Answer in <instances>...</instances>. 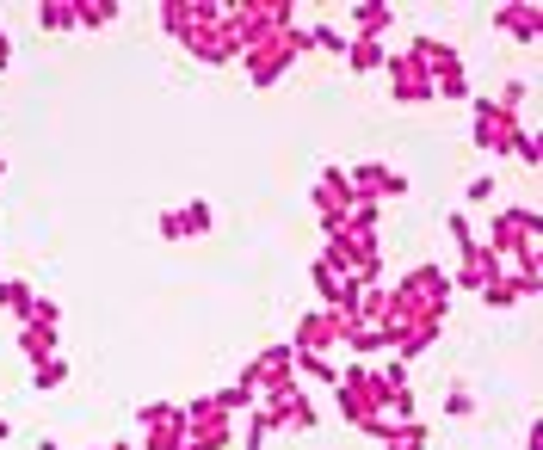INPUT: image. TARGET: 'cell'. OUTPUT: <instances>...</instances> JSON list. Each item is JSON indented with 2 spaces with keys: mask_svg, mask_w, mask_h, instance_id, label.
<instances>
[{
  "mask_svg": "<svg viewBox=\"0 0 543 450\" xmlns=\"http://www.w3.org/2000/svg\"><path fill=\"white\" fill-rule=\"evenodd\" d=\"M445 414L469 420V414H476V395H469V389H451V395H445Z\"/></svg>",
  "mask_w": 543,
  "mask_h": 450,
  "instance_id": "f546056e",
  "label": "cell"
},
{
  "mask_svg": "<svg viewBox=\"0 0 543 450\" xmlns=\"http://www.w3.org/2000/svg\"><path fill=\"white\" fill-rule=\"evenodd\" d=\"M525 99H531V81H506V87H500V99H494V105H500V111H506V118H519V111H525Z\"/></svg>",
  "mask_w": 543,
  "mask_h": 450,
  "instance_id": "d4e9b609",
  "label": "cell"
},
{
  "mask_svg": "<svg viewBox=\"0 0 543 450\" xmlns=\"http://www.w3.org/2000/svg\"><path fill=\"white\" fill-rule=\"evenodd\" d=\"M340 333H346V315H340V309H315V315L297 321L291 352H321V358H328V346H340Z\"/></svg>",
  "mask_w": 543,
  "mask_h": 450,
  "instance_id": "ba28073f",
  "label": "cell"
},
{
  "mask_svg": "<svg viewBox=\"0 0 543 450\" xmlns=\"http://www.w3.org/2000/svg\"><path fill=\"white\" fill-rule=\"evenodd\" d=\"M266 401V414H272V426L278 432H291V438H309L315 426H321V414H315V401L291 383V389H278V395H260Z\"/></svg>",
  "mask_w": 543,
  "mask_h": 450,
  "instance_id": "277c9868",
  "label": "cell"
},
{
  "mask_svg": "<svg viewBox=\"0 0 543 450\" xmlns=\"http://www.w3.org/2000/svg\"><path fill=\"white\" fill-rule=\"evenodd\" d=\"M383 68H389V93H395V105H420V99H432V74H426L408 50L389 56Z\"/></svg>",
  "mask_w": 543,
  "mask_h": 450,
  "instance_id": "9c48e42d",
  "label": "cell"
},
{
  "mask_svg": "<svg viewBox=\"0 0 543 450\" xmlns=\"http://www.w3.org/2000/svg\"><path fill=\"white\" fill-rule=\"evenodd\" d=\"M62 383H68V358H62V352L44 358V364H31V389H44V395H50V389H62Z\"/></svg>",
  "mask_w": 543,
  "mask_h": 450,
  "instance_id": "ffe728a7",
  "label": "cell"
},
{
  "mask_svg": "<svg viewBox=\"0 0 543 450\" xmlns=\"http://www.w3.org/2000/svg\"><path fill=\"white\" fill-rule=\"evenodd\" d=\"M494 278H506V259H494V253L476 241V247H463V266H457L451 290H457V284H463V290H488Z\"/></svg>",
  "mask_w": 543,
  "mask_h": 450,
  "instance_id": "30bf717a",
  "label": "cell"
},
{
  "mask_svg": "<svg viewBox=\"0 0 543 450\" xmlns=\"http://www.w3.org/2000/svg\"><path fill=\"white\" fill-rule=\"evenodd\" d=\"M383 31H395V7H377V0L352 7V37H377L383 44Z\"/></svg>",
  "mask_w": 543,
  "mask_h": 450,
  "instance_id": "7c38bea8",
  "label": "cell"
},
{
  "mask_svg": "<svg viewBox=\"0 0 543 450\" xmlns=\"http://www.w3.org/2000/svg\"><path fill=\"white\" fill-rule=\"evenodd\" d=\"M513 155H519L525 167H537V155H543V142H537V130H531V124H519V136H513Z\"/></svg>",
  "mask_w": 543,
  "mask_h": 450,
  "instance_id": "4316f807",
  "label": "cell"
},
{
  "mask_svg": "<svg viewBox=\"0 0 543 450\" xmlns=\"http://www.w3.org/2000/svg\"><path fill=\"white\" fill-rule=\"evenodd\" d=\"M136 426H142V450H179V444H186V407L149 401L136 414Z\"/></svg>",
  "mask_w": 543,
  "mask_h": 450,
  "instance_id": "5b68a950",
  "label": "cell"
},
{
  "mask_svg": "<svg viewBox=\"0 0 543 450\" xmlns=\"http://www.w3.org/2000/svg\"><path fill=\"white\" fill-rule=\"evenodd\" d=\"M31 321H38V327H62V309L50 303V296H38V303H31Z\"/></svg>",
  "mask_w": 543,
  "mask_h": 450,
  "instance_id": "4dcf8cb0",
  "label": "cell"
},
{
  "mask_svg": "<svg viewBox=\"0 0 543 450\" xmlns=\"http://www.w3.org/2000/svg\"><path fill=\"white\" fill-rule=\"evenodd\" d=\"M19 352H25L31 364L56 358V327H38V321H25V327H19Z\"/></svg>",
  "mask_w": 543,
  "mask_h": 450,
  "instance_id": "9a60e30c",
  "label": "cell"
},
{
  "mask_svg": "<svg viewBox=\"0 0 543 450\" xmlns=\"http://www.w3.org/2000/svg\"><path fill=\"white\" fill-rule=\"evenodd\" d=\"M346 185H352V198H371V204L408 198V173H395V167H383V161H358V167L346 173Z\"/></svg>",
  "mask_w": 543,
  "mask_h": 450,
  "instance_id": "52a82bcc",
  "label": "cell"
},
{
  "mask_svg": "<svg viewBox=\"0 0 543 450\" xmlns=\"http://www.w3.org/2000/svg\"><path fill=\"white\" fill-rule=\"evenodd\" d=\"M38 25L56 37V31H81V19H75V0H44L38 7Z\"/></svg>",
  "mask_w": 543,
  "mask_h": 450,
  "instance_id": "ac0fdd59",
  "label": "cell"
},
{
  "mask_svg": "<svg viewBox=\"0 0 543 450\" xmlns=\"http://www.w3.org/2000/svg\"><path fill=\"white\" fill-rule=\"evenodd\" d=\"M31 303H38V290H31L25 278H0V309H7V315L31 321Z\"/></svg>",
  "mask_w": 543,
  "mask_h": 450,
  "instance_id": "2e32d148",
  "label": "cell"
},
{
  "mask_svg": "<svg viewBox=\"0 0 543 450\" xmlns=\"http://www.w3.org/2000/svg\"><path fill=\"white\" fill-rule=\"evenodd\" d=\"M204 13H210L204 0H173V7H161V31H167V37H186Z\"/></svg>",
  "mask_w": 543,
  "mask_h": 450,
  "instance_id": "5bb4252c",
  "label": "cell"
},
{
  "mask_svg": "<svg viewBox=\"0 0 543 450\" xmlns=\"http://www.w3.org/2000/svg\"><path fill=\"white\" fill-rule=\"evenodd\" d=\"M340 346H352L358 358H365V352H383L389 340H383V327H365V321H352V315H346V333H340Z\"/></svg>",
  "mask_w": 543,
  "mask_h": 450,
  "instance_id": "e0dca14e",
  "label": "cell"
},
{
  "mask_svg": "<svg viewBox=\"0 0 543 450\" xmlns=\"http://www.w3.org/2000/svg\"><path fill=\"white\" fill-rule=\"evenodd\" d=\"M494 31L513 37V44H537V37H543V7H500Z\"/></svg>",
  "mask_w": 543,
  "mask_h": 450,
  "instance_id": "8fae6325",
  "label": "cell"
},
{
  "mask_svg": "<svg viewBox=\"0 0 543 450\" xmlns=\"http://www.w3.org/2000/svg\"><path fill=\"white\" fill-rule=\"evenodd\" d=\"M272 432H278V426H272V414L260 407V414H253V420H247L235 438H241V450H266V438H272Z\"/></svg>",
  "mask_w": 543,
  "mask_h": 450,
  "instance_id": "7402d4cb",
  "label": "cell"
},
{
  "mask_svg": "<svg viewBox=\"0 0 543 450\" xmlns=\"http://www.w3.org/2000/svg\"><path fill=\"white\" fill-rule=\"evenodd\" d=\"M309 204L321 210V229H328V235H340L346 229V216H352V185H346V167H328V173H321L315 179V192H309Z\"/></svg>",
  "mask_w": 543,
  "mask_h": 450,
  "instance_id": "7a4b0ae2",
  "label": "cell"
},
{
  "mask_svg": "<svg viewBox=\"0 0 543 450\" xmlns=\"http://www.w3.org/2000/svg\"><path fill=\"white\" fill-rule=\"evenodd\" d=\"M432 99H469V74H463V62L445 68V74H432Z\"/></svg>",
  "mask_w": 543,
  "mask_h": 450,
  "instance_id": "44dd1931",
  "label": "cell"
},
{
  "mask_svg": "<svg viewBox=\"0 0 543 450\" xmlns=\"http://www.w3.org/2000/svg\"><path fill=\"white\" fill-rule=\"evenodd\" d=\"M7 438H13V426H7V420H0V444H7Z\"/></svg>",
  "mask_w": 543,
  "mask_h": 450,
  "instance_id": "d6a6232c",
  "label": "cell"
},
{
  "mask_svg": "<svg viewBox=\"0 0 543 450\" xmlns=\"http://www.w3.org/2000/svg\"><path fill=\"white\" fill-rule=\"evenodd\" d=\"M75 19H81V31H99L118 19V0H75Z\"/></svg>",
  "mask_w": 543,
  "mask_h": 450,
  "instance_id": "d6986e66",
  "label": "cell"
},
{
  "mask_svg": "<svg viewBox=\"0 0 543 450\" xmlns=\"http://www.w3.org/2000/svg\"><path fill=\"white\" fill-rule=\"evenodd\" d=\"M155 235H161V241H192V235H186V216H179V210H161V216H155Z\"/></svg>",
  "mask_w": 543,
  "mask_h": 450,
  "instance_id": "83f0119b",
  "label": "cell"
},
{
  "mask_svg": "<svg viewBox=\"0 0 543 450\" xmlns=\"http://www.w3.org/2000/svg\"><path fill=\"white\" fill-rule=\"evenodd\" d=\"M297 358V377H315V383H340V370L321 358V352H291Z\"/></svg>",
  "mask_w": 543,
  "mask_h": 450,
  "instance_id": "603a6c76",
  "label": "cell"
},
{
  "mask_svg": "<svg viewBox=\"0 0 543 450\" xmlns=\"http://www.w3.org/2000/svg\"><path fill=\"white\" fill-rule=\"evenodd\" d=\"M389 62V50L377 44V37H346V68L352 74H377Z\"/></svg>",
  "mask_w": 543,
  "mask_h": 450,
  "instance_id": "4fadbf2b",
  "label": "cell"
},
{
  "mask_svg": "<svg viewBox=\"0 0 543 450\" xmlns=\"http://www.w3.org/2000/svg\"><path fill=\"white\" fill-rule=\"evenodd\" d=\"M13 62V44H7V31H0V68H7Z\"/></svg>",
  "mask_w": 543,
  "mask_h": 450,
  "instance_id": "1f68e13d",
  "label": "cell"
},
{
  "mask_svg": "<svg viewBox=\"0 0 543 450\" xmlns=\"http://www.w3.org/2000/svg\"><path fill=\"white\" fill-rule=\"evenodd\" d=\"M525 241H537V210H525V204H506V210H494L488 253H494V259H513Z\"/></svg>",
  "mask_w": 543,
  "mask_h": 450,
  "instance_id": "3957f363",
  "label": "cell"
},
{
  "mask_svg": "<svg viewBox=\"0 0 543 450\" xmlns=\"http://www.w3.org/2000/svg\"><path fill=\"white\" fill-rule=\"evenodd\" d=\"M179 216H186V235H210V229H216V210H210L204 198H198V204H186Z\"/></svg>",
  "mask_w": 543,
  "mask_h": 450,
  "instance_id": "484cf974",
  "label": "cell"
},
{
  "mask_svg": "<svg viewBox=\"0 0 543 450\" xmlns=\"http://www.w3.org/2000/svg\"><path fill=\"white\" fill-rule=\"evenodd\" d=\"M513 136H519V118H506L494 99H476V130H469V142H476L482 155H513Z\"/></svg>",
  "mask_w": 543,
  "mask_h": 450,
  "instance_id": "8992f818",
  "label": "cell"
},
{
  "mask_svg": "<svg viewBox=\"0 0 543 450\" xmlns=\"http://www.w3.org/2000/svg\"><path fill=\"white\" fill-rule=\"evenodd\" d=\"M463 192H469V204H494V192H500V179H494V173H476V179H469V185H463Z\"/></svg>",
  "mask_w": 543,
  "mask_h": 450,
  "instance_id": "f1b7e54d",
  "label": "cell"
},
{
  "mask_svg": "<svg viewBox=\"0 0 543 450\" xmlns=\"http://www.w3.org/2000/svg\"><path fill=\"white\" fill-rule=\"evenodd\" d=\"M482 303H488V309H513V303H519V278H494V284L482 290Z\"/></svg>",
  "mask_w": 543,
  "mask_h": 450,
  "instance_id": "cb8c5ba5",
  "label": "cell"
},
{
  "mask_svg": "<svg viewBox=\"0 0 543 450\" xmlns=\"http://www.w3.org/2000/svg\"><path fill=\"white\" fill-rule=\"evenodd\" d=\"M334 395H340V414L365 432L371 420H383V401H377V370H365V364H352V370H340V383H334Z\"/></svg>",
  "mask_w": 543,
  "mask_h": 450,
  "instance_id": "6da1fadb",
  "label": "cell"
}]
</instances>
